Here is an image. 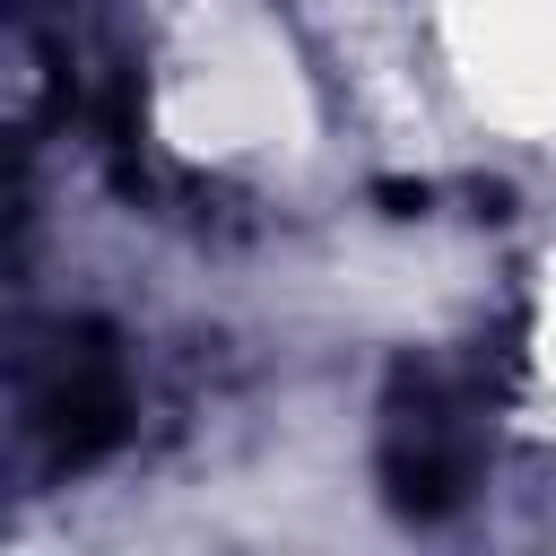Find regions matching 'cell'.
<instances>
[{
    "label": "cell",
    "mask_w": 556,
    "mask_h": 556,
    "mask_svg": "<svg viewBox=\"0 0 556 556\" xmlns=\"http://www.w3.org/2000/svg\"><path fill=\"white\" fill-rule=\"evenodd\" d=\"M9 382L35 417V434L61 452V460H87L122 434V365L113 348H96L87 330H26L17 356H9Z\"/></svg>",
    "instance_id": "cell-1"
}]
</instances>
